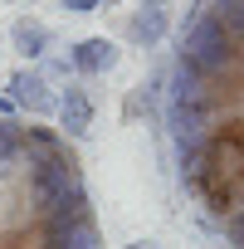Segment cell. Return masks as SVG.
<instances>
[{
	"instance_id": "5b68a950",
	"label": "cell",
	"mask_w": 244,
	"mask_h": 249,
	"mask_svg": "<svg viewBox=\"0 0 244 249\" xmlns=\"http://www.w3.org/2000/svg\"><path fill=\"white\" fill-rule=\"evenodd\" d=\"M93 98L73 83V88H64V98H59V127H64V137H83L88 127H93Z\"/></svg>"
},
{
	"instance_id": "8992f818",
	"label": "cell",
	"mask_w": 244,
	"mask_h": 249,
	"mask_svg": "<svg viewBox=\"0 0 244 249\" xmlns=\"http://www.w3.org/2000/svg\"><path fill=\"white\" fill-rule=\"evenodd\" d=\"M49 25L44 20H30V15H20L15 25H10V44L25 54V59H39V54H49Z\"/></svg>"
},
{
	"instance_id": "277c9868",
	"label": "cell",
	"mask_w": 244,
	"mask_h": 249,
	"mask_svg": "<svg viewBox=\"0 0 244 249\" xmlns=\"http://www.w3.org/2000/svg\"><path fill=\"white\" fill-rule=\"evenodd\" d=\"M69 64H73V73H83V78H98V73H107L112 64H117V44L112 39H78L73 44V54H69Z\"/></svg>"
},
{
	"instance_id": "52a82bcc",
	"label": "cell",
	"mask_w": 244,
	"mask_h": 249,
	"mask_svg": "<svg viewBox=\"0 0 244 249\" xmlns=\"http://www.w3.org/2000/svg\"><path fill=\"white\" fill-rule=\"evenodd\" d=\"M127 35H132L137 44H161V39H166V10L142 5V10L127 20Z\"/></svg>"
},
{
	"instance_id": "3957f363",
	"label": "cell",
	"mask_w": 244,
	"mask_h": 249,
	"mask_svg": "<svg viewBox=\"0 0 244 249\" xmlns=\"http://www.w3.org/2000/svg\"><path fill=\"white\" fill-rule=\"evenodd\" d=\"M10 98H15V107H25L35 122L49 117V112L59 107V98H54L44 69H15V73H10Z\"/></svg>"
},
{
	"instance_id": "30bf717a",
	"label": "cell",
	"mask_w": 244,
	"mask_h": 249,
	"mask_svg": "<svg viewBox=\"0 0 244 249\" xmlns=\"http://www.w3.org/2000/svg\"><path fill=\"white\" fill-rule=\"evenodd\" d=\"M142 5H152V10H166V5H171V0H142Z\"/></svg>"
},
{
	"instance_id": "ba28073f",
	"label": "cell",
	"mask_w": 244,
	"mask_h": 249,
	"mask_svg": "<svg viewBox=\"0 0 244 249\" xmlns=\"http://www.w3.org/2000/svg\"><path fill=\"white\" fill-rule=\"evenodd\" d=\"M93 5L98 0H64V10H73V15H93Z\"/></svg>"
},
{
	"instance_id": "9c48e42d",
	"label": "cell",
	"mask_w": 244,
	"mask_h": 249,
	"mask_svg": "<svg viewBox=\"0 0 244 249\" xmlns=\"http://www.w3.org/2000/svg\"><path fill=\"white\" fill-rule=\"evenodd\" d=\"M127 249H161V244H152V239H137V244H127Z\"/></svg>"
},
{
	"instance_id": "7a4b0ae2",
	"label": "cell",
	"mask_w": 244,
	"mask_h": 249,
	"mask_svg": "<svg viewBox=\"0 0 244 249\" xmlns=\"http://www.w3.org/2000/svg\"><path fill=\"white\" fill-rule=\"evenodd\" d=\"M0 249H103L73 142L15 112H0Z\"/></svg>"
},
{
	"instance_id": "6da1fadb",
	"label": "cell",
	"mask_w": 244,
	"mask_h": 249,
	"mask_svg": "<svg viewBox=\"0 0 244 249\" xmlns=\"http://www.w3.org/2000/svg\"><path fill=\"white\" fill-rule=\"evenodd\" d=\"M166 137L195 215L244 249V0H195L166 69Z\"/></svg>"
}]
</instances>
